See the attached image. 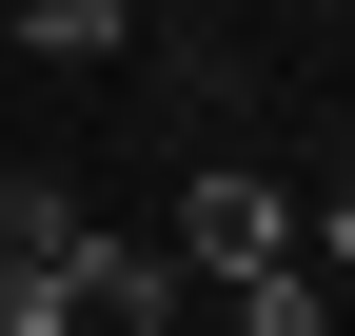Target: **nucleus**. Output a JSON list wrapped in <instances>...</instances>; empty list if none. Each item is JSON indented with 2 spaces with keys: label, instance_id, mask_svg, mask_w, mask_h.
Returning a JSON list of instances; mask_svg holds the SVG:
<instances>
[{
  "label": "nucleus",
  "instance_id": "4",
  "mask_svg": "<svg viewBox=\"0 0 355 336\" xmlns=\"http://www.w3.org/2000/svg\"><path fill=\"white\" fill-rule=\"evenodd\" d=\"M0 336H79V258H0Z\"/></svg>",
  "mask_w": 355,
  "mask_h": 336
},
{
  "label": "nucleus",
  "instance_id": "5",
  "mask_svg": "<svg viewBox=\"0 0 355 336\" xmlns=\"http://www.w3.org/2000/svg\"><path fill=\"white\" fill-rule=\"evenodd\" d=\"M0 258H79V198L60 178H0Z\"/></svg>",
  "mask_w": 355,
  "mask_h": 336
},
{
  "label": "nucleus",
  "instance_id": "2",
  "mask_svg": "<svg viewBox=\"0 0 355 336\" xmlns=\"http://www.w3.org/2000/svg\"><path fill=\"white\" fill-rule=\"evenodd\" d=\"M178 297H198V258H178V237H99V218H79V317H119V336H158Z\"/></svg>",
  "mask_w": 355,
  "mask_h": 336
},
{
  "label": "nucleus",
  "instance_id": "3",
  "mask_svg": "<svg viewBox=\"0 0 355 336\" xmlns=\"http://www.w3.org/2000/svg\"><path fill=\"white\" fill-rule=\"evenodd\" d=\"M237 317H257V336H316V317H336V277H316V258H296V237H277V258L237 277Z\"/></svg>",
  "mask_w": 355,
  "mask_h": 336
},
{
  "label": "nucleus",
  "instance_id": "1",
  "mask_svg": "<svg viewBox=\"0 0 355 336\" xmlns=\"http://www.w3.org/2000/svg\"><path fill=\"white\" fill-rule=\"evenodd\" d=\"M277 237H296V198L257 178V158H198V198H178V258H198V277H257Z\"/></svg>",
  "mask_w": 355,
  "mask_h": 336
},
{
  "label": "nucleus",
  "instance_id": "6",
  "mask_svg": "<svg viewBox=\"0 0 355 336\" xmlns=\"http://www.w3.org/2000/svg\"><path fill=\"white\" fill-rule=\"evenodd\" d=\"M20 40L40 60H119V0H20Z\"/></svg>",
  "mask_w": 355,
  "mask_h": 336
},
{
  "label": "nucleus",
  "instance_id": "7",
  "mask_svg": "<svg viewBox=\"0 0 355 336\" xmlns=\"http://www.w3.org/2000/svg\"><path fill=\"white\" fill-rule=\"evenodd\" d=\"M316 258H336V277H355V178H316Z\"/></svg>",
  "mask_w": 355,
  "mask_h": 336
}]
</instances>
